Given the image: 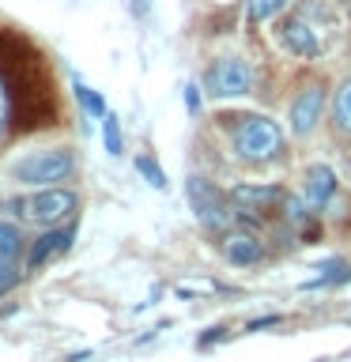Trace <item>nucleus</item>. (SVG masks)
I'll list each match as a JSON object with an SVG mask.
<instances>
[{
    "label": "nucleus",
    "mask_w": 351,
    "mask_h": 362,
    "mask_svg": "<svg viewBox=\"0 0 351 362\" xmlns=\"http://www.w3.org/2000/svg\"><path fill=\"white\" fill-rule=\"evenodd\" d=\"M325 102H328V95H325L321 79H310V83H302L291 95V102H287V124H291L294 140H310V136L317 132V124H321V117H325Z\"/></svg>",
    "instance_id": "obj_6"
},
{
    "label": "nucleus",
    "mask_w": 351,
    "mask_h": 362,
    "mask_svg": "<svg viewBox=\"0 0 351 362\" xmlns=\"http://www.w3.org/2000/svg\"><path fill=\"white\" fill-rule=\"evenodd\" d=\"M272 325H283V317L272 313V317H260V321H249V332H260V328H272Z\"/></svg>",
    "instance_id": "obj_19"
},
{
    "label": "nucleus",
    "mask_w": 351,
    "mask_h": 362,
    "mask_svg": "<svg viewBox=\"0 0 351 362\" xmlns=\"http://www.w3.org/2000/svg\"><path fill=\"white\" fill-rule=\"evenodd\" d=\"M23 272H27V242L16 223L0 219V298L23 279Z\"/></svg>",
    "instance_id": "obj_7"
},
{
    "label": "nucleus",
    "mask_w": 351,
    "mask_h": 362,
    "mask_svg": "<svg viewBox=\"0 0 351 362\" xmlns=\"http://www.w3.org/2000/svg\"><path fill=\"white\" fill-rule=\"evenodd\" d=\"M136 11H140V16H144V11H147V0H136Z\"/></svg>",
    "instance_id": "obj_21"
},
{
    "label": "nucleus",
    "mask_w": 351,
    "mask_h": 362,
    "mask_svg": "<svg viewBox=\"0 0 351 362\" xmlns=\"http://www.w3.org/2000/svg\"><path fill=\"white\" fill-rule=\"evenodd\" d=\"M76 102H79V106H84V113H87V117H106V102H102V95H98V90H91L87 83H79V79H76Z\"/></svg>",
    "instance_id": "obj_16"
},
{
    "label": "nucleus",
    "mask_w": 351,
    "mask_h": 362,
    "mask_svg": "<svg viewBox=\"0 0 351 362\" xmlns=\"http://www.w3.org/2000/svg\"><path fill=\"white\" fill-rule=\"evenodd\" d=\"M333 129L336 136H351V76L333 90Z\"/></svg>",
    "instance_id": "obj_13"
},
{
    "label": "nucleus",
    "mask_w": 351,
    "mask_h": 362,
    "mask_svg": "<svg viewBox=\"0 0 351 362\" xmlns=\"http://www.w3.org/2000/svg\"><path fill=\"white\" fill-rule=\"evenodd\" d=\"M185 110H189V117H200V87L197 83H185Z\"/></svg>",
    "instance_id": "obj_18"
},
{
    "label": "nucleus",
    "mask_w": 351,
    "mask_h": 362,
    "mask_svg": "<svg viewBox=\"0 0 351 362\" xmlns=\"http://www.w3.org/2000/svg\"><path fill=\"white\" fill-rule=\"evenodd\" d=\"M11 219L27 223V226H61L76 215L79 208V197L72 189H61V185H45L30 197H16V200H4L0 204Z\"/></svg>",
    "instance_id": "obj_2"
},
{
    "label": "nucleus",
    "mask_w": 351,
    "mask_h": 362,
    "mask_svg": "<svg viewBox=\"0 0 351 362\" xmlns=\"http://www.w3.org/2000/svg\"><path fill=\"white\" fill-rule=\"evenodd\" d=\"M102 144H106V151L117 158V155H125V132H121V121L113 117V113H106L102 117Z\"/></svg>",
    "instance_id": "obj_14"
},
{
    "label": "nucleus",
    "mask_w": 351,
    "mask_h": 362,
    "mask_svg": "<svg viewBox=\"0 0 351 362\" xmlns=\"http://www.w3.org/2000/svg\"><path fill=\"white\" fill-rule=\"evenodd\" d=\"M204 90L208 98H242L253 95V68L242 57H215L204 68Z\"/></svg>",
    "instance_id": "obj_5"
},
{
    "label": "nucleus",
    "mask_w": 351,
    "mask_h": 362,
    "mask_svg": "<svg viewBox=\"0 0 351 362\" xmlns=\"http://www.w3.org/2000/svg\"><path fill=\"white\" fill-rule=\"evenodd\" d=\"M8 174L19 181V185H34V189H45V185H61L76 174V151L72 147H38V151H27L19 155L16 163L8 166Z\"/></svg>",
    "instance_id": "obj_3"
},
{
    "label": "nucleus",
    "mask_w": 351,
    "mask_h": 362,
    "mask_svg": "<svg viewBox=\"0 0 351 362\" xmlns=\"http://www.w3.org/2000/svg\"><path fill=\"white\" fill-rule=\"evenodd\" d=\"M136 174H140L151 189H166V174H163V166H159L151 155H140V158H136Z\"/></svg>",
    "instance_id": "obj_17"
},
{
    "label": "nucleus",
    "mask_w": 351,
    "mask_h": 362,
    "mask_svg": "<svg viewBox=\"0 0 351 362\" xmlns=\"http://www.w3.org/2000/svg\"><path fill=\"white\" fill-rule=\"evenodd\" d=\"M72 238H76V223L50 226L45 234H38L27 245V272H38V268L50 264V260H57L61 253H68V249H72Z\"/></svg>",
    "instance_id": "obj_10"
},
{
    "label": "nucleus",
    "mask_w": 351,
    "mask_h": 362,
    "mask_svg": "<svg viewBox=\"0 0 351 362\" xmlns=\"http://www.w3.org/2000/svg\"><path fill=\"white\" fill-rule=\"evenodd\" d=\"M219 249L234 268H253V264L265 260V242H260L253 230H238V226H231V230L223 234Z\"/></svg>",
    "instance_id": "obj_11"
},
{
    "label": "nucleus",
    "mask_w": 351,
    "mask_h": 362,
    "mask_svg": "<svg viewBox=\"0 0 351 362\" xmlns=\"http://www.w3.org/2000/svg\"><path fill=\"white\" fill-rule=\"evenodd\" d=\"M231 147L242 166H272L283 158V129L265 113L231 117Z\"/></svg>",
    "instance_id": "obj_1"
},
{
    "label": "nucleus",
    "mask_w": 351,
    "mask_h": 362,
    "mask_svg": "<svg viewBox=\"0 0 351 362\" xmlns=\"http://www.w3.org/2000/svg\"><path fill=\"white\" fill-rule=\"evenodd\" d=\"M287 200L280 185H234L231 189V204L238 211V223H257L260 215L276 211Z\"/></svg>",
    "instance_id": "obj_9"
},
{
    "label": "nucleus",
    "mask_w": 351,
    "mask_h": 362,
    "mask_svg": "<svg viewBox=\"0 0 351 362\" xmlns=\"http://www.w3.org/2000/svg\"><path fill=\"white\" fill-rule=\"evenodd\" d=\"M276 38H280L283 49H287L291 57H299V61H313V57H321V49H325L321 34H317V27H313V23L306 19V16H287V19H280Z\"/></svg>",
    "instance_id": "obj_8"
},
{
    "label": "nucleus",
    "mask_w": 351,
    "mask_h": 362,
    "mask_svg": "<svg viewBox=\"0 0 351 362\" xmlns=\"http://www.w3.org/2000/svg\"><path fill=\"white\" fill-rule=\"evenodd\" d=\"M4 121H8V87L0 79V129H4Z\"/></svg>",
    "instance_id": "obj_20"
},
{
    "label": "nucleus",
    "mask_w": 351,
    "mask_h": 362,
    "mask_svg": "<svg viewBox=\"0 0 351 362\" xmlns=\"http://www.w3.org/2000/svg\"><path fill=\"white\" fill-rule=\"evenodd\" d=\"M287 4H291V0H249L246 16H249V23H268V19H276Z\"/></svg>",
    "instance_id": "obj_15"
},
{
    "label": "nucleus",
    "mask_w": 351,
    "mask_h": 362,
    "mask_svg": "<svg viewBox=\"0 0 351 362\" xmlns=\"http://www.w3.org/2000/svg\"><path fill=\"white\" fill-rule=\"evenodd\" d=\"M185 197H189V208H192V215L200 219L204 230H212V234H226V230H231V226L238 223V211H234L231 197L215 189L208 177L192 174V177L185 181Z\"/></svg>",
    "instance_id": "obj_4"
},
{
    "label": "nucleus",
    "mask_w": 351,
    "mask_h": 362,
    "mask_svg": "<svg viewBox=\"0 0 351 362\" xmlns=\"http://www.w3.org/2000/svg\"><path fill=\"white\" fill-rule=\"evenodd\" d=\"M336 189H340V181H336V170L328 166V163H313L310 170H306V181H302V200L310 204L313 211H325L328 204H333Z\"/></svg>",
    "instance_id": "obj_12"
}]
</instances>
